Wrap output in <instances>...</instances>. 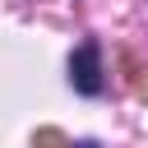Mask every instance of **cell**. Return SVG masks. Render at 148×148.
<instances>
[{
	"instance_id": "6da1fadb",
	"label": "cell",
	"mask_w": 148,
	"mask_h": 148,
	"mask_svg": "<svg viewBox=\"0 0 148 148\" xmlns=\"http://www.w3.org/2000/svg\"><path fill=\"white\" fill-rule=\"evenodd\" d=\"M69 83H74V92H83V97H97L102 92V51H97V42H83L74 56H69Z\"/></svg>"
},
{
	"instance_id": "3957f363",
	"label": "cell",
	"mask_w": 148,
	"mask_h": 148,
	"mask_svg": "<svg viewBox=\"0 0 148 148\" xmlns=\"http://www.w3.org/2000/svg\"><path fill=\"white\" fill-rule=\"evenodd\" d=\"M69 148H97V143H92V139H79V143H69Z\"/></svg>"
},
{
	"instance_id": "7a4b0ae2",
	"label": "cell",
	"mask_w": 148,
	"mask_h": 148,
	"mask_svg": "<svg viewBox=\"0 0 148 148\" xmlns=\"http://www.w3.org/2000/svg\"><path fill=\"white\" fill-rule=\"evenodd\" d=\"M32 148H69V139H65L60 130H37V139H32Z\"/></svg>"
}]
</instances>
